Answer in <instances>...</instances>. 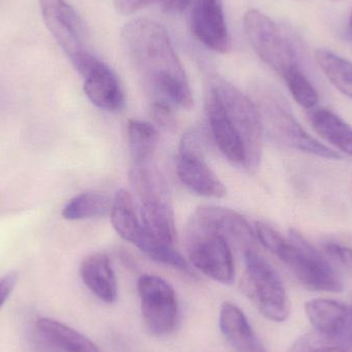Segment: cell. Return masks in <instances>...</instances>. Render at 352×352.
Segmentation results:
<instances>
[{
	"label": "cell",
	"instance_id": "1",
	"mask_svg": "<svg viewBox=\"0 0 352 352\" xmlns=\"http://www.w3.org/2000/svg\"><path fill=\"white\" fill-rule=\"evenodd\" d=\"M121 41L136 69L161 100L184 109L194 107L186 72L162 25L136 19L123 27Z\"/></svg>",
	"mask_w": 352,
	"mask_h": 352
},
{
	"label": "cell",
	"instance_id": "2",
	"mask_svg": "<svg viewBox=\"0 0 352 352\" xmlns=\"http://www.w3.org/2000/svg\"><path fill=\"white\" fill-rule=\"evenodd\" d=\"M261 243L276 256L298 280L311 291L339 293L343 285L327 258L312 246L297 230H289V238L267 223H256Z\"/></svg>",
	"mask_w": 352,
	"mask_h": 352
},
{
	"label": "cell",
	"instance_id": "3",
	"mask_svg": "<svg viewBox=\"0 0 352 352\" xmlns=\"http://www.w3.org/2000/svg\"><path fill=\"white\" fill-rule=\"evenodd\" d=\"M237 130L245 151L244 166L254 171L263 154L264 126L258 105L236 87L225 80H215L210 88Z\"/></svg>",
	"mask_w": 352,
	"mask_h": 352
},
{
	"label": "cell",
	"instance_id": "4",
	"mask_svg": "<svg viewBox=\"0 0 352 352\" xmlns=\"http://www.w3.org/2000/svg\"><path fill=\"white\" fill-rule=\"evenodd\" d=\"M244 291L261 314L275 322L289 316V302L285 285L274 268L254 250L244 252Z\"/></svg>",
	"mask_w": 352,
	"mask_h": 352
},
{
	"label": "cell",
	"instance_id": "5",
	"mask_svg": "<svg viewBox=\"0 0 352 352\" xmlns=\"http://www.w3.org/2000/svg\"><path fill=\"white\" fill-rule=\"evenodd\" d=\"M243 28L258 57L283 78L299 67L295 43L272 19L260 10H250L244 16Z\"/></svg>",
	"mask_w": 352,
	"mask_h": 352
},
{
	"label": "cell",
	"instance_id": "6",
	"mask_svg": "<svg viewBox=\"0 0 352 352\" xmlns=\"http://www.w3.org/2000/svg\"><path fill=\"white\" fill-rule=\"evenodd\" d=\"M258 109L262 118L263 126H266L271 135L280 144L324 159H341L340 155L332 148L312 138L293 113L287 109L285 101L273 92H263Z\"/></svg>",
	"mask_w": 352,
	"mask_h": 352
},
{
	"label": "cell",
	"instance_id": "7",
	"mask_svg": "<svg viewBox=\"0 0 352 352\" xmlns=\"http://www.w3.org/2000/svg\"><path fill=\"white\" fill-rule=\"evenodd\" d=\"M188 258L195 268L223 285L235 278L231 246L226 238L190 219L186 231Z\"/></svg>",
	"mask_w": 352,
	"mask_h": 352
},
{
	"label": "cell",
	"instance_id": "8",
	"mask_svg": "<svg viewBox=\"0 0 352 352\" xmlns=\"http://www.w3.org/2000/svg\"><path fill=\"white\" fill-rule=\"evenodd\" d=\"M203 144V135L199 132L190 131L184 135L176 165L178 178L199 196L223 198L227 195V188L205 161Z\"/></svg>",
	"mask_w": 352,
	"mask_h": 352
},
{
	"label": "cell",
	"instance_id": "9",
	"mask_svg": "<svg viewBox=\"0 0 352 352\" xmlns=\"http://www.w3.org/2000/svg\"><path fill=\"white\" fill-rule=\"evenodd\" d=\"M138 289L142 318L148 330L159 336L169 334L177 322L175 289L161 277L144 274L138 279Z\"/></svg>",
	"mask_w": 352,
	"mask_h": 352
},
{
	"label": "cell",
	"instance_id": "10",
	"mask_svg": "<svg viewBox=\"0 0 352 352\" xmlns=\"http://www.w3.org/2000/svg\"><path fill=\"white\" fill-rule=\"evenodd\" d=\"M43 21L51 34L74 63L88 50V32L74 6L66 0H38Z\"/></svg>",
	"mask_w": 352,
	"mask_h": 352
},
{
	"label": "cell",
	"instance_id": "11",
	"mask_svg": "<svg viewBox=\"0 0 352 352\" xmlns=\"http://www.w3.org/2000/svg\"><path fill=\"white\" fill-rule=\"evenodd\" d=\"M84 78V91L89 100L107 111H121L125 105V95L117 74L104 62L85 54L74 63Z\"/></svg>",
	"mask_w": 352,
	"mask_h": 352
},
{
	"label": "cell",
	"instance_id": "12",
	"mask_svg": "<svg viewBox=\"0 0 352 352\" xmlns=\"http://www.w3.org/2000/svg\"><path fill=\"white\" fill-rule=\"evenodd\" d=\"M190 25L205 47L217 53L229 51L231 41L221 0H195Z\"/></svg>",
	"mask_w": 352,
	"mask_h": 352
},
{
	"label": "cell",
	"instance_id": "13",
	"mask_svg": "<svg viewBox=\"0 0 352 352\" xmlns=\"http://www.w3.org/2000/svg\"><path fill=\"white\" fill-rule=\"evenodd\" d=\"M199 225L217 232L229 242L242 246L244 252L254 250L256 234L240 213L215 206L199 207L192 217Z\"/></svg>",
	"mask_w": 352,
	"mask_h": 352
},
{
	"label": "cell",
	"instance_id": "14",
	"mask_svg": "<svg viewBox=\"0 0 352 352\" xmlns=\"http://www.w3.org/2000/svg\"><path fill=\"white\" fill-rule=\"evenodd\" d=\"M206 104L211 134L217 148L230 162L244 165L245 151L243 142L231 120L228 117L223 105L211 91L209 92Z\"/></svg>",
	"mask_w": 352,
	"mask_h": 352
},
{
	"label": "cell",
	"instance_id": "15",
	"mask_svg": "<svg viewBox=\"0 0 352 352\" xmlns=\"http://www.w3.org/2000/svg\"><path fill=\"white\" fill-rule=\"evenodd\" d=\"M305 311L314 330L352 340L349 304L331 299H314L306 303Z\"/></svg>",
	"mask_w": 352,
	"mask_h": 352
},
{
	"label": "cell",
	"instance_id": "16",
	"mask_svg": "<svg viewBox=\"0 0 352 352\" xmlns=\"http://www.w3.org/2000/svg\"><path fill=\"white\" fill-rule=\"evenodd\" d=\"M219 328L235 352H267L248 318L235 304L226 302L219 311Z\"/></svg>",
	"mask_w": 352,
	"mask_h": 352
},
{
	"label": "cell",
	"instance_id": "17",
	"mask_svg": "<svg viewBox=\"0 0 352 352\" xmlns=\"http://www.w3.org/2000/svg\"><path fill=\"white\" fill-rule=\"evenodd\" d=\"M80 273L85 285L97 298L107 304L115 303L118 298L117 278L104 254H91L85 258Z\"/></svg>",
	"mask_w": 352,
	"mask_h": 352
},
{
	"label": "cell",
	"instance_id": "18",
	"mask_svg": "<svg viewBox=\"0 0 352 352\" xmlns=\"http://www.w3.org/2000/svg\"><path fill=\"white\" fill-rule=\"evenodd\" d=\"M36 331L43 341L59 351L102 352L90 339L57 320L41 318Z\"/></svg>",
	"mask_w": 352,
	"mask_h": 352
},
{
	"label": "cell",
	"instance_id": "19",
	"mask_svg": "<svg viewBox=\"0 0 352 352\" xmlns=\"http://www.w3.org/2000/svg\"><path fill=\"white\" fill-rule=\"evenodd\" d=\"M316 133L341 152L352 156V127L330 109L318 107L308 113Z\"/></svg>",
	"mask_w": 352,
	"mask_h": 352
},
{
	"label": "cell",
	"instance_id": "20",
	"mask_svg": "<svg viewBox=\"0 0 352 352\" xmlns=\"http://www.w3.org/2000/svg\"><path fill=\"white\" fill-rule=\"evenodd\" d=\"M111 219L116 232L126 241L135 245L142 225L136 212L133 198L128 190H118L111 202Z\"/></svg>",
	"mask_w": 352,
	"mask_h": 352
},
{
	"label": "cell",
	"instance_id": "21",
	"mask_svg": "<svg viewBox=\"0 0 352 352\" xmlns=\"http://www.w3.org/2000/svg\"><path fill=\"white\" fill-rule=\"evenodd\" d=\"M158 130L148 122L130 120L128 123V144L133 166L151 164L157 146H158Z\"/></svg>",
	"mask_w": 352,
	"mask_h": 352
},
{
	"label": "cell",
	"instance_id": "22",
	"mask_svg": "<svg viewBox=\"0 0 352 352\" xmlns=\"http://www.w3.org/2000/svg\"><path fill=\"white\" fill-rule=\"evenodd\" d=\"M111 202L107 195L101 192H82L65 205L62 215L67 221L104 217L111 214Z\"/></svg>",
	"mask_w": 352,
	"mask_h": 352
},
{
	"label": "cell",
	"instance_id": "23",
	"mask_svg": "<svg viewBox=\"0 0 352 352\" xmlns=\"http://www.w3.org/2000/svg\"><path fill=\"white\" fill-rule=\"evenodd\" d=\"M151 260L166 266L173 267L182 272L192 274L190 265L173 245L159 239L142 227V233L135 243Z\"/></svg>",
	"mask_w": 352,
	"mask_h": 352
},
{
	"label": "cell",
	"instance_id": "24",
	"mask_svg": "<svg viewBox=\"0 0 352 352\" xmlns=\"http://www.w3.org/2000/svg\"><path fill=\"white\" fill-rule=\"evenodd\" d=\"M316 59L331 84L352 99V62L324 49L316 52Z\"/></svg>",
	"mask_w": 352,
	"mask_h": 352
},
{
	"label": "cell",
	"instance_id": "25",
	"mask_svg": "<svg viewBox=\"0 0 352 352\" xmlns=\"http://www.w3.org/2000/svg\"><path fill=\"white\" fill-rule=\"evenodd\" d=\"M287 352H352V340L314 330L300 337Z\"/></svg>",
	"mask_w": 352,
	"mask_h": 352
},
{
	"label": "cell",
	"instance_id": "26",
	"mask_svg": "<svg viewBox=\"0 0 352 352\" xmlns=\"http://www.w3.org/2000/svg\"><path fill=\"white\" fill-rule=\"evenodd\" d=\"M283 78L287 82L292 96L298 104L309 111L318 105L320 101L318 91L300 67L291 70L289 74L283 76Z\"/></svg>",
	"mask_w": 352,
	"mask_h": 352
},
{
	"label": "cell",
	"instance_id": "27",
	"mask_svg": "<svg viewBox=\"0 0 352 352\" xmlns=\"http://www.w3.org/2000/svg\"><path fill=\"white\" fill-rule=\"evenodd\" d=\"M190 0H113L116 10L123 14H131L150 6H161L169 12H180L190 6Z\"/></svg>",
	"mask_w": 352,
	"mask_h": 352
},
{
	"label": "cell",
	"instance_id": "28",
	"mask_svg": "<svg viewBox=\"0 0 352 352\" xmlns=\"http://www.w3.org/2000/svg\"><path fill=\"white\" fill-rule=\"evenodd\" d=\"M151 116L155 123L163 129L170 130L175 127V116L170 103L166 101H155L151 107Z\"/></svg>",
	"mask_w": 352,
	"mask_h": 352
},
{
	"label": "cell",
	"instance_id": "29",
	"mask_svg": "<svg viewBox=\"0 0 352 352\" xmlns=\"http://www.w3.org/2000/svg\"><path fill=\"white\" fill-rule=\"evenodd\" d=\"M324 252L333 260L352 268V248L335 240H328L322 244Z\"/></svg>",
	"mask_w": 352,
	"mask_h": 352
},
{
	"label": "cell",
	"instance_id": "30",
	"mask_svg": "<svg viewBox=\"0 0 352 352\" xmlns=\"http://www.w3.org/2000/svg\"><path fill=\"white\" fill-rule=\"evenodd\" d=\"M18 281V275L16 272H10L0 278V308L6 303L10 294L14 291Z\"/></svg>",
	"mask_w": 352,
	"mask_h": 352
},
{
	"label": "cell",
	"instance_id": "31",
	"mask_svg": "<svg viewBox=\"0 0 352 352\" xmlns=\"http://www.w3.org/2000/svg\"><path fill=\"white\" fill-rule=\"evenodd\" d=\"M349 32H351V36H352V12L351 19H349Z\"/></svg>",
	"mask_w": 352,
	"mask_h": 352
},
{
	"label": "cell",
	"instance_id": "32",
	"mask_svg": "<svg viewBox=\"0 0 352 352\" xmlns=\"http://www.w3.org/2000/svg\"><path fill=\"white\" fill-rule=\"evenodd\" d=\"M349 311H351V322H352V299L351 303L349 304Z\"/></svg>",
	"mask_w": 352,
	"mask_h": 352
}]
</instances>
